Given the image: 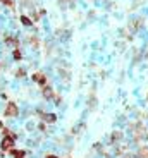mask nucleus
Wrapping results in <instances>:
<instances>
[{
  "mask_svg": "<svg viewBox=\"0 0 148 158\" xmlns=\"http://www.w3.org/2000/svg\"><path fill=\"white\" fill-rule=\"evenodd\" d=\"M52 89H50V88H43V96L45 98H52Z\"/></svg>",
  "mask_w": 148,
  "mask_h": 158,
  "instance_id": "obj_4",
  "label": "nucleus"
},
{
  "mask_svg": "<svg viewBox=\"0 0 148 158\" xmlns=\"http://www.w3.org/2000/svg\"><path fill=\"white\" fill-rule=\"evenodd\" d=\"M43 118H45V122H55V115L53 114H45Z\"/></svg>",
  "mask_w": 148,
  "mask_h": 158,
  "instance_id": "obj_3",
  "label": "nucleus"
},
{
  "mask_svg": "<svg viewBox=\"0 0 148 158\" xmlns=\"http://www.w3.org/2000/svg\"><path fill=\"white\" fill-rule=\"evenodd\" d=\"M19 115V108H17V105L16 103H7V107H5V117H11V118H14V117H17Z\"/></svg>",
  "mask_w": 148,
  "mask_h": 158,
  "instance_id": "obj_1",
  "label": "nucleus"
},
{
  "mask_svg": "<svg viewBox=\"0 0 148 158\" xmlns=\"http://www.w3.org/2000/svg\"><path fill=\"white\" fill-rule=\"evenodd\" d=\"M47 158H59V156H53V155H48Z\"/></svg>",
  "mask_w": 148,
  "mask_h": 158,
  "instance_id": "obj_8",
  "label": "nucleus"
},
{
  "mask_svg": "<svg viewBox=\"0 0 148 158\" xmlns=\"http://www.w3.org/2000/svg\"><path fill=\"white\" fill-rule=\"evenodd\" d=\"M4 2H5V0H4Z\"/></svg>",
  "mask_w": 148,
  "mask_h": 158,
  "instance_id": "obj_9",
  "label": "nucleus"
},
{
  "mask_svg": "<svg viewBox=\"0 0 148 158\" xmlns=\"http://www.w3.org/2000/svg\"><path fill=\"white\" fill-rule=\"evenodd\" d=\"M12 146H14V138H11V136H5L4 139H2V144H0V148L2 150H12Z\"/></svg>",
  "mask_w": 148,
  "mask_h": 158,
  "instance_id": "obj_2",
  "label": "nucleus"
},
{
  "mask_svg": "<svg viewBox=\"0 0 148 158\" xmlns=\"http://www.w3.org/2000/svg\"><path fill=\"white\" fill-rule=\"evenodd\" d=\"M21 21H23V24H24V26H29V24H31V21H29L28 17H21Z\"/></svg>",
  "mask_w": 148,
  "mask_h": 158,
  "instance_id": "obj_7",
  "label": "nucleus"
},
{
  "mask_svg": "<svg viewBox=\"0 0 148 158\" xmlns=\"http://www.w3.org/2000/svg\"><path fill=\"white\" fill-rule=\"evenodd\" d=\"M12 156H14V158H24V151H17V150H12Z\"/></svg>",
  "mask_w": 148,
  "mask_h": 158,
  "instance_id": "obj_5",
  "label": "nucleus"
},
{
  "mask_svg": "<svg viewBox=\"0 0 148 158\" xmlns=\"http://www.w3.org/2000/svg\"><path fill=\"white\" fill-rule=\"evenodd\" d=\"M33 79H35L36 83H45V77L41 74H35V76H33Z\"/></svg>",
  "mask_w": 148,
  "mask_h": 158,
  "instance_id": "obj_6",
  "label": "nucleus"
}]
</instances>
